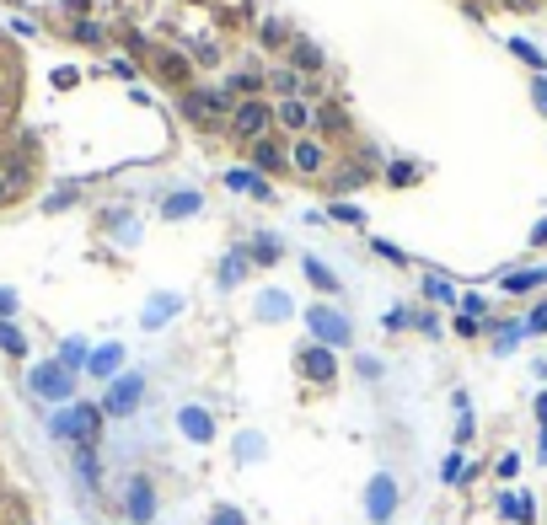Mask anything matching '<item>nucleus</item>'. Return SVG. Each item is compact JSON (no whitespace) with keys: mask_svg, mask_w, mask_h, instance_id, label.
<instances>
[{"mask_svg":"<svg viewBox=\"0 0 547 525\" xmlns=\"http://www.w3.org/2000/svg\"><path fill=\"white\" fill-rule=\"evenodd\" d=\"M231 97L226 92H215V86H193V92H182V118L188 123H215V118H231Z\"/></svg>","mask_w":547,"mask_h":525,"instance_id":"obj_1","label":"nucleus"},{"mask_svg":"<svg viewBox=\"0 0 547 525\" xmlns=\"http://www.w3.org/2000/svg\"><path fill=\"white\" fill-rule=\"evenodd\" d=\"M311 333H317V344L322 349H349V338H355V327H349V316H338L333 306H311Z\"/></svg>","mask_w":547,"mask_h":525,"instance_id":"obj_2","label":"nucleus"},{"mask_svg":"<svg viewBox=\"0 0 547 525\" xmlns=\"http://www.w3.org/2000/svg\"><path fill=\"white\" fill-rule=\"evenodd\" d=\"M269 123H274V108H269L263 97H247V102L231 108V129H237L242 140H263V134H269Z\"/></svg>","mask_w":547,"mask_h":525,"instance_id":"obj_3","label":"nucleus"},{"mask_svg":"<svg viewBox=\"0 0 547 525\" xmlns=\"http://www.w3.org/2000/svg\"><path fill=\"white\" fill-rule=\"evenodd\" d=\"M97 429H103V413L97 408H75L54 418V434L60 440H81V445H97Z\"/></svg>","mask_w":547,"mask_h":525,"instance_id":"obj_4","label":"nucleus"},{"mask_svg":"<svg viewBox=\"0 0 547 525\" xmlns=\"http://www.w3.org/2000/svg\"><path fill=\"white\" fill-rule=\"evenodd\" d=\"M290 167L301 177H322L327 172V145H322L317 134H296V140H290Z\"/></svg>","mask_w":547,"mask_h":525,"instance_id":"obj_5","label":"nucleus"},{"mask_svg":"<svg viewBox=\"0 0 547 525\" xmlns=\"http://www.w3.org/2000/svg\"><path fill=\"white\" fill-rule=\"evenodd\" d=\"M301 375L311 386H333V375H338V354L322 349V344H306L301 349Z\"/></svg>","mask_w":547,"mask_h":525,"instance_id":"obj_6","label":"nucleus"},{"mask_svg":"<svg viewBox=\"0 0 547 525\" xmlns=\"http://www.w3.org/2000/svg\"><path fill=\"white\" fill-rule=\"evenodd\" d=\"M123 510H129V520L145 525L156 515V488H151V477H129V488H123Z\"/></svg>","mask_w":547,"mask_h":525,"instance_id":"obj_7","label":"nucleus"},{"mask_svg":"<svg viewBox=\"0 0 547 525\" xmlns=\"http://www.w3.org/2000/svg\"><path fill=\"white\" fill-rule=\"evenodd\" d=\"M140 397H145V381H140V375H123V381H113V392H108L103 413H113V418H129V413L140 408Z\"/></svg>","mask_w":547,"mask_h":525,"instance_id":"obj_8","label":"nucleus"},{"mask_svg":"<svg viewBox=\"0 0 547 525\" xmlns=\"http://www.w3.org/2000/svg\"><path fill=\"white\" fill-rule=\"evenodd\" d=\"M365 510H370V520H376V525L392 520V510H397V482H392L386 472L370 482V493H365Z\"/></svg>","mask_w":547,"mask_h":525,"instance_id":"obj_9","label":"nucleus"},{"mask_svg":"<svg viewBox=\"0 0 547 525\" xmlns=\"http://www.w3.org/2000/svg\"><path fill=\"white\" fill-rule=\"evenodd\" d=\"M33 392L60 403V397H70V392H75V375H70L64 365H44V370H33Z\"/></svg>","mask_w":547,"mask_h":525,"instance_id":"obj_10","label":"nucleus"},{"mask_svg":"<svg viewBox=\"0 0 547 525\" xmlns=\"http://www.w3.org/2000/svg\"><path fill=\"white\" fill-rule=\"evenodd\" d=\"M252 172H290V151L279 140H252Z\"/></svg>","mask_w":547,"mask_h":525,"instance_id":"obj_11","label":"nucleus"},{"mask_svg":"<svg viewBox=\"0 0 547 525\" xmlns=\"http://www.w3.org/2000/svg\"><path fill=\"white\" fill-rule=\"evenodd\" d=\"M226 188H237V193H247V199H263V204L274 199L269 177H263V172H247V167H231V172H226Z\"/></svg>","mask_w":547,"mask_h":525,"instance_id":"obj_12","label":"nucleus"},{"mask_svg":"<svg viewBox=\"0 0 547 525\" xmlns=\"http://www.w3.org/2000/svg\"><path fill=\"white\" fill-rule=\"evenodd\" d=\"M274 123L290 129V134H306L311 129V108H306L301 97H285V102H274Z\"/></svg>","mask_w":547,"mask_h":525,"instance_id":"obj_13","label":"nucleus"},{"mask_svg":"<svg viewBox=\"0 0 547 525\" xmlns=\"http://www.w3.org/2000/svg\"><path fill=\"white\" fill-rule=\"evenodd\" d=\"M199 209H204V193H193V188H178L172 199H161V220H188Z\"/></svg>","mask_w":547,"mask_h":525,"instance_id":"obj_14","label":"nucleus"},{"mask_svg":"<svg viewBox=\"0 0 547 525\" xmlns=\"http://www.w3.org/2000/svg\"><path fill=\"white\" fill-rule=\"evenodd\" d=\"M290 64H296V75H317L327 59H322V49L311 38H290Z\"/></svg>","mask_w":547,"mask_h":525,"instance_id":"obj_15","label":"nucleus"},{"mask_svg":"<svg viewBox=\"0 0 547 525\" xmlns=\"http://www.w3.org/2000/svg\"><path fill=\"white\" fill-rule=\"evenodd\" d=\"M247 268H252L247 247H237V252H226V263H220V290H237V285L247 279Z\"/></svg>","mask_w":547,"mask_h":525,"instance_id":"obj_16","label":"nucleus"},{"mask_svg":"<svg viewBox=\"0 0 547 525\" xmlns=\"http://www.w3.org/2000/svg\"><path fill=\"white\" fill-rule=\"evenodd\" d=\"M178 423H182V434H188L193 445H204V440L215 434V423H210V413H199V408H182V413H178Z\"/></svg>","mask_w":547,"mask_h":525,"instance_id":"obj_17","label":"nucleus"},{"mask_svg":"<svg viewBox=\"0 0 547 525\" xmlns=\"http://www.w3.org/2000/svg\"><path fill=\"white\" fill-rule=\"evenodd\" d=\"M178 295H156V300H151V306H145V327H161V322H167V316H178Z\"/></svg>","mask_w":547,"mask_h":525,"instance_id":"obj_18","label":"nucleus"},{"mask_svg":"<svg viewBox=\"0 0 547 525\" xmlns=\"http://www.w3.org/2000/svg\"><path fill=\"white\" fill-rule=\"evenodd\" d=\"M537 285H547V268H521V274L504 279V290L510 295H526V290H537Z\"/></svg>","mask_w":547,"mask_h":525,"instance_id":"obj_19","label":"nucleus"},{"mask_svg":"<svg viewBox=\"0 0 547 525\" xmlns=\"http://www.w3.org/2000/svg\"><path fill=\"white\" fill-rule=\"evenodd\" d=\"M269 86L279 92V102H285V97H301V75H296V70H269Z\"/></svg>","mask_w":547,"mask_h":525,"instance_id":"obj_20","label":"nucleus"},{"mask_svg":"<svg viewBox=\"0 0 547 525\" xmlns=\"http://www.w3.org/2000/svg\"><path fill=\"white\" fill-rule=\"evenodd\" d=\"M306 279H311V285H317L322 295H327V290H338V279H333V268H327L322 258H306Z\"/></svg>","mask_w":547,"mask_h":525,"instance_id":"obj_21","label":"nucleus"},{"mask_svg":"<svg viewBox=\"0 0 547 525\" xmlns=\"http://www.w3.org/2000/svg\"><path fill=\"white\" fill-rule=\"evenodd\" d=\"M258 38H263V49H285V44H290V33H285V22H279V16H269V22L258 27Z\"/></svg>","mask_w":547,"mask_h":525,"instance_id":"obj_22","label":"nucleus"},{"mask_svg":"<svg viewBox=\"0 0 547 525\" xmlns=\"http://www.w3.org/2000/svg\"><path fill=\"white\" fill-rule=\"evenodd\" d=\"M499 515H510V520H532V504H526V499H521V493H499Z\"/></svg>","mask_w":547,"mask_h":525,"instance_id":"obj_23","label":"nucleus"},{"mask_svg":"<svg viewBox=\"0 0 547 525\" xmlns=\"http://www.w3.org/2000/svg\"><path fill=\"white\" fill-rule=\"evenodd\" d=\"M119 365H123V349H119V344H108V349L92 354V370H97V375H113Z\"/></svg>","mask_w":547,"mask_h":525,"instance_id":"obj_24","label":"nucleus"},{"mask_svg":"<svg viewBox=\"0 0 547 525\" xmlns=\"http://www.w3.org/2000/svg\"><path fill=\"white\" fill-rule=\"evenodd\" d=\"M279 252H285V247H279V241H274V236H258V241H252V252H247V258H252V263H274V258H279Z\"/></svg>","mask_w":547,"mask_h":525,"instance_id":"obj_25","label":"nucleus"},{"mask_svg":"<svg viewBox=\"0 0 547 525\" xmlns=\"http://www.w3.org/2000/svg\"><path fill=\"white\" fill-rule=\"evenodd\" d=\"M285 311H290L285 295H263V300H258V316H285Z\"/></svg>","mask_w":547,"mask_h":525,"instance_id":"obj_26","label":"nucleus"},{"mask_svg":"<svg viewBox=\"0 0 547 525\" xmlns=\"http://www.w3.org/2000/svg\"><path fill=\"white\" fill-rule=\"evenodd\" d=\"M161 75H167V81H182V75H188V59H182V54H161Z\"/></svg>","mask_w":547,"mask_h":525,"instance_id":"obj_27","label":"nucleus"},{"mask_svg":"<svg viewBox=\"0 0 547 525\" xmlns=\"http://www.w3.org/2000/svg\"><path fill=\"white\" fill-rule=\"evenodd\" d=\"M204 525H247V515H242V510H231V504H226V510H215V515H210Z\"/></svg>","mask_w":547,"mask_h":525,"instance_id":"obj_28","label":"nucleus"},{"mask_svg":"<svg viewBox=\"0 0 547 525\" xmlns=\"http://www.w3.org/2000/svg\"><path fill=\"white\" fill-rule=\"evenodd\" d=\"M0 344H5V349H11V354H22V333H16L11 322H0Z\"/></svg>","mask_w":547,"mask_h":525,"instance_id":"obj_29","label":"nucleus"},{"mask_svg":"<svg viewBox=\"0 0 547 525\" xmlns=\"http://www.w3.org/2000/svg\"><path fill=\"white\" fill-rule=\"evenodd\" d=\"M392 182H397V188H408V182H414V167H408V161H392Z\"/></svg>","mask_w":547,"mask_h":525,"instance_id":"obj_30","label":"nucleus"},{"mask_svg":"<svg viewBox=\"0 0 547 525\" xmlns=\"http://www.w3.org/2000/svg\"><path fill=\"white\" fill-rule=\"evenodd\" d=\"M75 38H81V44H103V27H97V22H81Z\"/></svg>","mask_w":547,"mask_h":525,"instance_id":"obj_31","label":"nucleus"},{"mask_svg":"<svg viewBox=\"0 0 547 525\" xmlns=\"http://www.w3.org/2000/svg\"><path fill=\"white\" fill-rule=\"evenodd\" d=\"M327 215H333V220H349V226H360V209H355V204H333Z\"/></svg>","mask_w":547,"mask_h":525,"instance_id":"obj_32","label":"nucleus"},{"mask_svg":"<svg viewBox=\"0 0 547 525\" xmlns=\"http://www.w3.org/2000/svg\"><path fill=\"white\" fill-rule=\"evenodd\" d=\"M456 333H462V338H478V333H484V322H478V316H456Z\"/></svg>","mask_w":547,"mask_h":525,"instance_id":"obj_33","label":"nucleus"},{"mask_svg":"<svg viewBox=\"0 0 547 525\" xmlns=\"http://www.w3.org/2000/svg\"><path fill=\"white\" fill-rule=\"evenodd\" d=\"M526 333H547V300L532 311V316H526Z\"/></svg>","mask_w":547,"mask_h":525,"instance_id":"obj_34","label":"nucleus"},{"mask_svg":"<svg viewBox=\"0 0 547 525\" xmlns=\"http://www.w3.org/2000/svg\"><path fill=\"white\" fill-rule=\"evenodd\" d=\"M532 102H537V113L547 118V81H542V75H537V81H532Z\"/></svg>","mask_w":547,"mask_h":525,"instance_id":"obj_35","label":"nucleus"},{"mask_svg":"<svg viewBox=\"0 0 547 525\" xmlns=\"http://www.w3.org/2000/svg\"><path fill=\"white\" fill-rule=\"evenodd\" d=\"M462 477H467V462H462V456H451V462H445V482H462Z\"/></svg>","mask_w":547,"mask_h":525,"instance_id":"obj_36","label":"nucleus"},{"mask_svg":"<svg viewBox=\"0 0 547 525\" xmlns=\"http://www.w3.org/2000/svg\"><path fill=\"white\" fill-rule=\"evenodd\" d=\"M493 472H499V477H504V482H510V477H515V472H521V456H499V467H493Z\"/></svg>","mask_w":547,"mask_h":525,"instance_id":"obj_37","label":"nucleus"},{"mask_svg":"<svg viewBox=\"0 0 547 525\" xmlns=\"http://www.w3.org/2000/svg\"><path fill=\"white\" fill-rule=\"evenodd\" d=\"M425 290H429V300H451V285L445 279H425Z\"/></svg>","mask_w":547,"mask_h":525,"instance_id":"obj_38","label":"nucleus"},{"mask_svg":"<svg viewBox=\"0 0 547 525\" xmlns=\"http://www.w3.org/2000/svg\"><path fill=\"white\" fill-rule=\"evenodd\" d=\"M355 365H360L365 381H376V375H381V359H370V354H365V359H355Z\"/></svg>","mask_w":547,"mask_h":525,"instance_id":"obj_39","label":"nucleus"},{"mask_svg":"<svg viewBox=\"0 0 547 525\" xmlns=\"http://www.w3.org/2000/svg\"><path fill=\"white\" fill-rule=\"evenodd\" d=\"M510 49H515V54L526 59V64H542V54H537V49H532V44H521V38H515V44H510Z\"/></svg>","mask_w":547,"mask_h":525,"instance_id":"obj_40","label":"nucleus"},{"mask_svg":"<svg viewBox=\"0 0 547 525\" xmlns=\"http://www.w3.org/2000/svg\"><path fill=\"white\" fill-rule=\"evenodd\" d=\"M532 247H547V220H537V226H532Z\"/></svg>","mask_w":547,"mask_h":525,"instance_id":"obj_41","label":"nucleus"},{"mask_svg":"<svg viewBox=\"0 0 547 525\" xmlns=\"http://www.w3.org/2000/svg\"><path fill=\"white\" fill-rule=\"evenodd\" d=\"M537 418H542V429H547V392L537 397Z\"/></svg>","mask_w":547,"mask_h":525,"instance_id":"obj_42","label":"nucleus"},{"mask_svg":"<svg viewBox=\"0 0 547 525\" xmlns=\"http://www.w3.org/2000/svg\"><path fill=\"white\" fill-rule=\"evenodd\" d=\"M537 456H542V462H547V429H542V440H537Z\"/></svg>","mask_w":547,"mask_h":525,"instance_id":"obj_43","label":"nucleus"},{"mask_svg":"<svg viewBox=\"0 0 547 525\" xmlns=\"http://www.w3.org/2000/svg\"><path fill=\"white\" fill-rule=\"evenodd\" d=\"M188 5H199V0H188Z\"/></svg>","mask_w":547,"mask_h":525,"instance_id":"obj_44","label":"nucleus"}]
</instances>
